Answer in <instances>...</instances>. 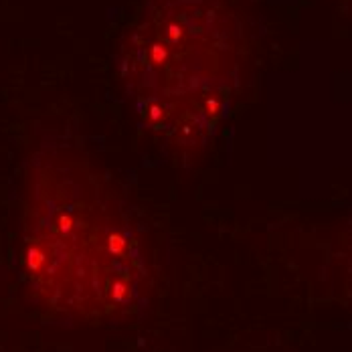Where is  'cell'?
<instances>
[{
    "label": "cell",
    "instance_id": "obj_1",
    "mask_svg": "<svg viewBox=\"0 0 352 352\" xmlns=\"http://www.w3.org/2000/svg\"><path fill=\"white\" fill-rule=\"evenodd\" d=\"M21 263L38 302L61 316L116 322L148 300L140 221L113 180L73 146H45L29 162Z\"/></svg>",
    "mask_w": 352,
    "mask_h": 352
},
{
    "label": "cell",
    "instance_id": "obj_2",
    "mask_svg": "<svg viewBox=\"0 0 352 352\" xmlns=\"http://www.w3.org/2000/svg\"><path fill=\"white\" fill-rule=\"evenodd\" d=\"M247 53L235 0H144L118 57L138 126L178 160L199 158L239 91Z\"/></svg>",
    "mask_w": 352,
    "mask_h": 352
}]
</instances>
